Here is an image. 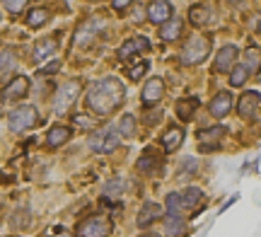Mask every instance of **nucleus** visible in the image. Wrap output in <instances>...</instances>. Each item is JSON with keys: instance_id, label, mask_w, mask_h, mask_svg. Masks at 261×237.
<instances>
[{"instance_id": "obj_8", "label": "nucleus", "mask_w": 261, "mask_h": 237, "mask_svg": "<svg viewBox=\"0 0 261 237\" xmlns=\"http://www.w3.org/2000/svg\"><path fill=\"white\" fill-rule=\"evenodd\" d=\"M162 95H165V80L162 77H150L148 83L143 85V95H140L143 107L150 109L152 104H158L160 99H162Z\"/></svg>"}, {"instance_id": "obj_20", "label": "nucleus", "mask_w": 261, "mask_h": 237, "mask_svg": "<svg viewBox=\"0 0 261 237\" xmlns=\"http://www.w3.org/2000/svg\"><path fill=\"white\" fill-rule=\"evenodd\" d=\"M15 68H17V56H15V51H12V48L0 51V80H5L8 75H12Z\"/></svg>"}, {"instance_id": "obj_12", "label": "nucleus", "mask_w": 261, "mask_h": 237, "mask_svg": "<svg viewBox=\"0 0 261 237\" xmlns=\"http://www.w3.org/2000/svg\"><path fill=\"white\" fill-rule=\"evenodd\" d=\"M232 107H234L232 95H230L227 90H223V92H218V95L211 99V104H208V112H211L215 119H225V116L232 112Z\"/></svg>"}, {"instance_id": "obj_9", "label": "nucleus", "mask_w": 261, "mask_h": 237, "mask_svg": "<svg viewBox=\"0 0 261 237\" xmlns=\"http://www.w3.org/2000/svg\"><path fill=\"white\" fill-rule=\"evenodd\" d=\"M225 136V126H211V128H201L198 131V148L203 152L218 150L220 148V138Z\"/></svg>"}, {"instance_id": "obj_14", "label": "nucleus", "mask_w": 261, "mask_h": 237, "mask_svg": "<svg viewBox=\"0 0 261 237\" xmlns=\"http://www.w3.org/2000/svg\"><path fill=\"white\" fill-rule=\"evenodd\" d=\"M187 138V131H184V126H169L167 131L162 133V138H160V145H162V150L165 152H174L184 143Z\"/></svg>"}, {"instance_id": "obj_40", "label": "nucleus", "mask_w": 261, "mask_h": 237, "mask_svg": "<svg viewBox=\"0 0 261 237\" xmlns=\"http://www.w3.org/2000/svg\"><path fill=\"white\" fill-rule=\"evenodd\" d=\"M140 237H160V235H155V232H143Z\"/></svg>"}, {"instance_id": "obj_1", "label": "nucleus", "mask_w": 261, "mask_h": 237, "mask_svg": "<svg viewBox=\"0 0 261 237\" xmlns=\"http://www.w3.org/2000/svg\"><path fill=\"white\" fill-rule=\"evenodd\" d=\"M123 99H126V87H123V83L119 77L114 75L97 80L87 90V107L99 116L114 114L123 104Z\"/></svg>"}, {"instance_id": "obj_23", "label": "nucleus", "mask_w": 261, "mask_h": 237, "mask_svg": "<svg viewBox=\"0 0 261 237\" xmlns=\"http://www.w3.org/2000/svg\"><path fill=\"white\" fill-rule=\"evenodd\" d=\"M198 109V99L196 97H187V99H179L177 102V116L181 121H191Z\"/></svg>"}, {"instance_id": "obj_15", "label": "nucleus", "mask_w": 261, "mask_h": 237, "mask_svg": "<svg viewBox=\"0 0 261 237\" xmlns=\"http://www.w3.org/2000/svg\"><path fill=\"white\" fill-rule=\"evenodd\" d=\"M240 56V48L234 46V44H227L218 51V58H215V70L218 73H230L234 68V61Z\"/></svg>"}, {"instance_id": "obj_39", "label": "nucleus", "mask_w": 261, "mask_h": 237, "mask_svg": "<svg viewBox=\"0 0 261 237\" xmlns=\"http://www.w3.org/2000/svg\"><path fill=\"white\" fill-rule=\"evenodd\" d=\"M114 8L119 10V12H123L126 8H130V3L128 0H114Z\"/></svg>"}, {"instance_id": "obj_33", "label": "nucleus", "mask_w": 261, "mask_h": 237, "mask_svg": "<svg viewBox=\"0 0 261 237\" xmlns=\"http://www.w3.org/2000/svg\"><path fill=\"white\" fill-rule=\"evenodd\" d=\"M123 189H126V184H123L121 179H112V181H109V184H107V187H104V196L109 199L112 194H121Z\"/></svg>"}, {"instance_id": "obj_22", "label": "nucleus", "mask_w": 261, "mask_h": 237, "mask_svg": "<svg viewBox=\"0 0 261 237\" xmlns=\"http://www.w3.org/2000/svg\"><path fill=\"white\" fill-rule=\"evenodd\" d=\"M213 17V10L211 5H194V8L189 10V19H191V24L194 27H201V24H208Z\"/></svg>"}, {"instance_id": "obj_5", "label": "nucleus", "mask_w": 261, "mask_h": 237, "mask_svg": "<svg viewBox=\"0 0 261 237\" xmlns=\"http://www.w3.org/2000/svg\"><path fill=\"white\" fill-rule=\"evenodd\" d=\"M80 80H68L65 85H61L56 90V99H54V107H56V114H65L70 107L75 104V99L80 97Z\"/></svg>"}, {"instance_id": "obj_13", "label": "nucleus", "mask_w": 261, "mask_h": 237, "mask_svg": "<svg viewBox=\"0 0 261 237\" xmlns=\"http://www.w3.org/2000/svg\"><path fill=\"white\" fill-rule=\"evenodd\" d=\"M97 32H99V22H97V19H87V22H83L80 27L75 29L73 46H75V48L90 46V44H92V39L97 37Z\"/></svg>"}, {"instance_id": "obj_28", "label": "nucleus", "mask_w": 261, "mask_h": 237, "mask_svg": "<svg viewBox=\"0 0 261 237\" xmlns=\"http://www.w3.org/2000/svg\"><path fill=\"white\" fill-rule=\"evenodd\" d=\"M249 68L244 66V63H240V66H234L232 70H230V85L232 87H242L247 80H249Z\"/></svg>"}, {"instance_id": "obj_16", "label": "nucleus", "mask_w": 261, "mask_h": 237, "mask_svg": "<svg viewBox=\"0 0 261 237\" xmlns=\"http://www.w3.org/2000/svg\"><path fill=\"white\" fill-rule=\"evenodd\" d=\"M29 92V77L15 75L3 90V99H22Z\"/></svg>"}, {"instance_id": "obj_7", "label": "nucleus", "mask_w": 261, "mask_h": 237, "mask_svg": "<svg viewBox=\"0 0 261 237\" xmlns=\"http://www.w3.org/2000/svg\"><path fill=\"white\" fill-rule=\"evenodd\" d=\"M259 109H261V95L254 92V90H247L240 97V102H237V114L242 119H247V121H252L254 116L259 114Z\"/></svg>"}, {"instance_id": "obj_30", "label": "nucleus", "mask_w": 261, "mask_h": 237, "mask_svg": "<svg viewBox=\"0 0 261 237\" xmlns=\"http://www.w3.org/2000/svg\"><path fill=\"white\" fill-rule=\"evenodd\" d=\"M165 210H167V216H181V199H179L177 191L167 194V199H165Z\"/></svg>"}, {"instance_id": "obj_31", "label": "nucleus", "mask_w": 261, "mask_h": 237, "mask_svg": "<svg viewBox=\"0 0 261 237\" xmlns=\"http://www.w3.org/2000/svg\"><path fill=\"white\" fill-rule=\"evenodd\" d=\"M148 70H150V61H138V63H133L126 73H128L130 80H140V77L145 75Z\"/></svg>"}, {"instance_id": "obj_29", "label": "nucleus", "mask_w": 261, "mask_h": 237, "mask_svg": "<svg viewBox=\"0 0 261 237\" xmlns=\"http://www.w3.org/2000/svg\"><path fill=\"white\" fill-rule=\"evenodd\" d=\"M119 136H123V138H133L136 136V116L133 114H123L119 119Z\"/></svg>"}, {"instance_id": "obj_17", "label": "nucleus", "mask_w": 261, "mask_h": 237, "mask_svg": "<svg viewBox=\"0 0 261 237\" xmlns=\"http://www.w3.org/2000/svg\"><path fill=\"white\" fill-rule=\"evenodd\" d=\"M162 213H165V208H162L160 203H155V201L143 203V208H140V213H138V225L140 228H148V225H152L158 218H162Z\"/></svg>"}, {"instance_id": "obj_4", "label": "nucleus", "mask_w": 261, "mask_h": 237, "mask_svg": "<svg viewBox=\"0 0 261 237\" xmlns=\"http://www.w3.org/2000/svg\"><path fill=\"white\" fill-rule=\"evenodd\" d=\"M109 232H112V220L104 216H90L75 228V237H107Z\"/></svg>"}, {"instance_id": "obj_35", "label": "nucleus", "mask_w": 261, "mask_h": 237, "mask_svg": "<svg viewBox=\"0 0 261 237\" xmlns=\"http://www.w3.org/2000/svg\"><path fill=\"white\" fill-rule=\"evenodd\" d=\"M58 70H61V63H58V61H51V63H46L39 73H41V75H54V73H58Z\"/></svg>"}, {"instance_id": "obj_19", "label": "nucleus", "mask_w": 261, "mask_h": 237, "mask_svg": "<svg viewBox=\"0 0 261 237\" xmlns=\"http://www.w3.org/2000/svg\"><path fill=\"white\" fill-rule=\"evenodd\" d=\"M179 199H181V208H198V206H203L205 194L198 187H187L179 194Z\"/></svg>"}, {"instance_id": "obj_32", "label": "nucleus", "mask_w": 261, "mask_h": 237, "mask_svg": "<svg viewBox=\"0 0 261 237\" xmlns=\"http://www.w3.org/2000/svg\"><path fill=\"white\" fill-rule=\"evenodd\" d=\"M244 66L249 68V73H252V70H259V66H261V56H259V51H256V48H247V63H244Z\"/></svg>"}, {"instance_id": "obj_24", "label": "nucleus", "mask_w": 261, "mask_h": 237, "mask_svg": "<svg viewBox=\"0 0 261 237\" xmlns=\"http://www.w3.org/2000/svg\"><path fill=\"white\" fill-rule=\"evenodd\" d=\"M187 230V220L181 216H165V232L169 237H179Z\"/></svg>"}, {"instance_id": "obj_11", "label": "nucleus", "mask_w": 261, "mask_h": 237, "mask_svg": "<svg viewBox=\"0 0 261 237\" xmlns=\"http://www.w3.org/2000/svg\"><path fill=\"white\" fill-rule=\"evenodd\" d=\"M172 17H174V8H172V3H167V0H155V3L148 5V19L160 24V27L165 22H169Z\"/></svg>"}, {"instance_id": "obj_34", "label": "nucleus", "mask_w": 261, "mask_h": 237, "mask_svg": "<svg viewBox=\"0 0 261 237\" xmlns=\"http://www.w3.org/2000/svg\"><path fill=\"white\" fill-rule=\"evenodd\" d=\"M12 225L15 228H27L29 225V210H19V213H15V218H12Z\"/></svg>"}, {"instance_id": "obj_38", "label": "nucleus", "mask_w": 261, "mask_h": 237, "mask_svg": "<svg viewBox=\"0 0 261 237\" xmlns=\"http://www.w3.org/2000/svg\"><path fill=\"white\" fill-rule=\"evenodd\" d=\"M73 123H77V126L87 128V126H90V119H87V116H83V114H77V116H73Z\"/></svg>"}, {"instance_id": "obj_6", "label": "nucleus", "mask_w": 261, "mask_h": 237, "mask_svg": "<svg viewBox=\"0 0 261 237\" xmlns=\"http://www.w3.org/2000/svg\"><path fill=\"white\" fill-rule=\"evenodd\" d=\"M37 109L34 107H17L15 112H10V116H8V123H10V128L15 133H19V131H27V128H34L37 126Z\"/></svg>"}, {"instance_id": "obj_18", "label": "nucleus", "mask_w": 261, "mask_h": 237, "mask_svg": "<svg viewBox=\"0 0 261 237\" xmlns=\"http://www.w3.org/2000/svg\"><path fill=\"white\" fill-rule=\"evenodd\" d=\"M181 32H184V19L172 17L169 22H165V24L160 27V39H162V41H177V39L181 37Z\"/></svg>"}, {"instance_id": "obj_2", "label": "nucleus", "mask_w": 261, "mask_h": 237, "mask_svg": "<svg viewBox=\"0 0 261 237\" xmlns=\"http://www.w3.org/2000/svg\"><path fill=\"white\" fill-rule=\"evenodd\" d=\"M119 143H121V136L116 128L112 126H99V128H94L90 133V138H87V145H90V150L97 152V155H109L119 148Z\"/></svg>"}, {"instance_id": "obj_10", "label": "nucleus", "mask_w": 261, "mask_h": 237, "mask_svg": "<svg viewBox=\"0 0 261 237\" xmlns=\"http://www.w3.org/2000/svg\"><path fill=\"white\" fill-rule=\"evenodd\" d=\"M143 51H150V39L148 37H133V39H126L119 51H116V56L121 58V61H128L133 58L136 54H143Z\"/></svg>"}, {"instance_id": "obj_25", "label": "nucleus", "mask_w": 261, "mask_h": 237, "mask_svg": "<svg viewBox=\"0 0 261 237\" xmlns=\"http://www.w3.org/2000/svg\"><path fill=\"white\" fill-rule=\"evenodd\" d=\"M56 51V39L46 37V39H39L37 46H34V61H44L46 56H51Z\"/></svg>"}, {"instance_id": "obj_21", "label": "nucleus", "mask_w": 261, "mask_h": 237, "mask_svg": "<svg viewBox=\"0 0 261 237\" xmlns=\"http://www.w3.org/2000/svg\"><path fill=\"white\" fill-rule=\"evenodd\" d=\"M68 138H70V128L68 126H51L46 133V145L48 148H58V145H65Z\"/></svg>"}, {"instance_id": "obj_36", "label": "nucleus", "mask_w": 261, "mask_h": 237, "mask_svg": "<svg viewBox=\"0 0 261 237\" xmlns=\"http://www.w3.org/2000/svg\"><path fill=\"white\" fill-rule=\"evenodd\" d=\"M196 170H198V167H196L194 157H184V167H181V172H184V174H194Z\"/></svg>"}, {"instance_id": "obj_3", "label": "nucleus", "mask_w": 261, "mask_h": 237, "mask_svg": "<svg viewBox=\"0 0 261 237\" xmlns=\"http://www.w3.org/2000/svg\"><path fill=\"white\" fill-rule=\"evenodd\" d=\"M208 54H211V39L196 34L187 41V46L181 48V63L184 66H198L208 58Z\"/></svg>"}, {"instance_id": "obj_26", "label": "nucleus", "mask_w": 261, "mask_h": 237, "mask_svg": "<svg viewBox=\"0 0 261 237\" xmlns=\"http://www.w3.org/2000/svg\"><path fill=\"white\" fill-rule=\"evenodd\" d=\"M138 170L143 174H155L160 170V157L158 155H152V152H145V155H140L138 157Z\"/></svg>"}, {"instance_id": "obj_27", "label": "nucleus", "mask_w": 261, "mask_h": 237, "mask_svg": "<svg viewBox=\"0 0 261 237\" xmlns=\"http://www.w3.org/2000/svg\"><path fill=\"white\" fill-rule=\"evenodd\" d=\"M46 19H48V10L46 8H32L27 12V27L39 29L41 24H46Z\"/></svg>"}, {"instance_id": "obj_37", "label": "nucleus", "mask_w": 261, "mask_h": 237, "mask_svg": "<svg viewBox=\"0 0 261 237\" xmlns=\"http://www.w3.org/2000/svg\"><path fill=\"white\" fill-rule=\"evenodd\" d=\"M22 8H27V3H22V0L19 3H5V10H10V12H19Z\"/></svg>"}]
</instances>
